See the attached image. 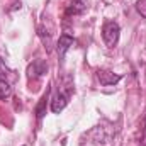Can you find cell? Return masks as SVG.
I'll return each instance as SVG.
<instances>
[{"mask_svg": "<svg viewBox=\"0 0 146 146\" xmlns=\"http://www.w3.org/2000/svg\"><path fill=\"white\" fill-rule=\"evenodd\" d=\"M119 34H121V29H119V24L114 22V21H107L102 27V39L106 42V46L114 48L117 42H119Z\"/></svg>", "mask_w": 146, "mask_h": 146, "instance_id": "6da1fadb", "label": "cell"}, {"mask_svg": "<svg viewBox=\"0 0 146 146\" xmlns=\"http://www.w3.org/2000/svg\"><path fill=\"white\" fill-rule=\"evenodd\" d=\"M46 72H48V65H46L42 60L33 61V65H29V68H27L29 78H39V76H42Z\"/></svg>", "mask_w": 146, "mask_h": 146, "instance_id": "7a4b0ae2", "label": "cell"}, {"mask_svg": "<svg viewBox=\"0 0 146 146\" xmlns=\"http://www.w3.org/2000/svg\"><path fill=\"white\" fill-rule=\"evenodd\" d=\"M68 100H70V94H63V92H60V94L51 100V110H53L54 114L61 112V110L66 107Z\"/></svg>", "mask_w": 146, "mask_h": 146, "instance_id": "3957f363", "label": "cell"}, {"mask_svg": "<svg viewBox=\"0 0 146 146\" xmlns=\"http://www.w3.org/2000/svg\"><path fill=\"white\" fill-rule=\"evenodd\" d=\"M97 78H99V82L102 83V85H114V83H117L119 80H121V75H115V73L112 72H107V70H100V72L97 73Z\"/></svg>", "mask_w": 146, "mask_h": 146, "instance_id": "277c9868", "label": "cell"}, {"mask_svg": "<svg viewBox=\"0 0 146 146\" xmlns=\"http://www.w3.org/2000/svg\"><path fill=\"white\" fill-rule=\"evenodd\" d=\"M70 46H73V37L68 34H61L58 39V54H60V60L65 56V53L70 49Z\"/></svg>", "mask_w": 146, "mask_h": 146, "instance_id": "5b68a950", "label": "cell"}, {"mask_svg": "<svg viewBox=\"0 0 146 146\" xmlns=\"http://www.w3.org/2000/svg\"><path fill=\"white\" fill-rule=\"evenodd\" d=\"M85 0H73L72 3L68 5L66 9V15H76V14H82L85 10Z\"/></svg>", "mask_w": 146, "mask_h": 146, "instance_id": "8992f818", "label": "cell"}, {"mask_svg": "<svg viewBox=\"0 0 146 146\" xmlns=\"http://www.w3.org/2000/svg\"><path fill=\"white\" fill-rule=\"evenodd\" d=\"M12 95V87L5 78H0V99H9Z\"/></svg>", "mask_w": 146, "mask_h": 146, "instance_id": "52a82bcc", "label": "cell"}, {"mask_svg": "<svg viewBox=\"0 0 146 146\" xmlns=\"http://www.w3.org/2000/svg\"><path fill=\"white\" fill-rule=\"evenodd\" d=\"M46 100H48V92H46V95L41 99V102L37 104V107H36V115H37V119H41V117L46 114Z\"/></svg>", "mask_w": 146, "mask_h": 146, "instance_id": "ba28073f", "label": "cell"}, {"mask_svg": "<svg viewBox=\"0 0 146 146\" xmlns=\"http://www.w3.org/2000/svg\"><path fill=\"white\" fill-rule=\"evenodd\" d=\"M136 10L146 19V0H138L136 2Z\"/></svg>", "mask_w": 146, "mask_h": 146, "instance_id": "9c48e42d", "label": "cell"}, {"mask_svg": "<svg viewBox=\"0 0 146 146\" xmlns=\"http://www.w3.org/2000/svg\"><path fill=\"white\" fill-rule=\"evenodd\" d=\"M143 146H146V115L143 119Z\"/></svg>", "mask_w": 146, "mask_h": 146, "instance_id": "30bf717a", "label": "cell"}]
</instances>
